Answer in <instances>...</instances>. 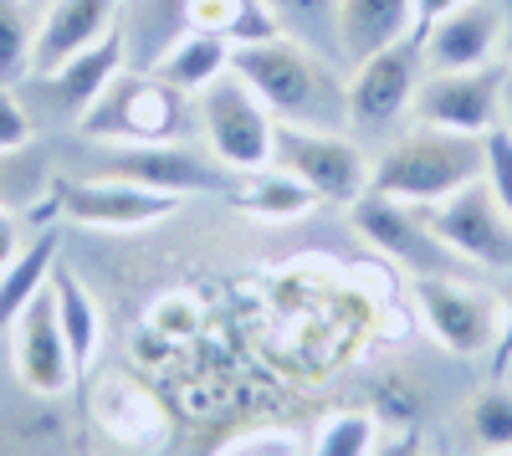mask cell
Wrapping results in <instances>:
<instances>
[{"label": "cell", "instance_id": "6da1fadb", "mask_svg": "<svg viewBox=\"0 0 512 456\" xmlns=\"http://www.w3.org/2000/svg\"><path fill=\"white\" fill-rule=\"evenodd\" d=\"M231 72L272 108L277 123H303V129H349V93L338 72L313 57L303 41L287 31L251 41L231 52Z\"/></svg>", "mask_w": 512, "mask_h": 456}, {"label": "cell", "instance_id": "7a4b0ae2", "mask_svg": "<svg viewBox=\"0 0 512 456\" xmlns=\"http://www.w3.org/2000/svg\"><path fill=\"white\" fill-rule=\"evenodd\" d=\"M487 149L472 134H446V129H420L400 144H390L369 164V190L390 195L405 205H436L456 195L461 185L482 180Z\"/></svg>", "mask_w": 512, "mask_h": 456}, {"label": "cell", "instance_id": "3957f363", "mask_svg": "<svg viewBox=\"0 0 512 456\" xmlns=\"http://www.w3.org/2000/svg\"><path fill=\"white\" fill-rule=\"evenodd\" d=\"M77 123L98 144H175L185 134V93L154 72H118Z\"/></svg>", "mask_w": 512, "mask_h": 456}, {"label": "cell", "instance_id": "277c9868", "mask_svg": "<svg viewBox=\"0 0 512 456\" xmlns=\"http://www.w3.org/2000/svg\"><path fill=\"white\" fill-rule=\"evenodd\" d=\"M195 113H200V134L210 144V159L226 164L231 175H256L272 164L277 118L236 72H221L205 93H195Z\"/></svg>", "mask_w": 512, "mask_h": 456}, {"label": "cell", "instance_id": "5b68a950", "mask_svg": "<svg viewBox=\"0 0 512 456\" xmlns=\"http://www.w3.org/2000/svg\"><path fill=\"white\" fill-rule=\"evenodd\" d=\"M410 303L420 328L431 334L446 354L456 359H482L497 344V328H502V298L487 293V287L451 277V272H431V277H415L410 282Z\"/></svg>", "mask_w": 512, "mask_h": 456}, {"label": "cell", "instance_id": "8992f818", "mask_svg": "<svg viewBox=\"0 0 512 456\" xmlns=\"http://www.w3.org/2000/svg\"><path fill=\"white\" fill-rule=\"evenodd\" d=\"M272 164L297 175L318 200L354 205L369 190V154L344 129H303V123H277Z\"/></svg>", "mask_w": 512, "mask_h": 456}, {"label": "cell", "instance_id": "52a82bcc", "mask_svg": "<svg viewBox=\"0 0 512 456\" xmlns=\"http://www.w3.org/2000/svg\"><path fill=\"white\" fill-rule=\"evenodd\" d=\"M420 216L446 241L451 257L477 262L487 272H512V216L497 205L487 180L461 185L456 195H446L436 205H420Z\"/></svg>", "mask_w": 512, "mask_h": 456}, {"label": "cell", "instance_id": "ba28073f", "mask_svg": "<svg viewBox=\"0 0 512 456\" xmlns=\"http://www.w3.org/2000/svg\"><path fill=\"white\" fill-rule=\"evenodd\" d=\"M502 82L507 67H472V72H425L410 118L420 129H446V134H472L487 139L502 123Z\"/></svg>", "mask_w": 512, "mask_h": 456}, {"label": "cell", "instance_id": "9c48e42d", "mask_svg": "<svg viewBox=\"0 0 512 456\" xmlns=\"http://www.w3.org/2000/svg\"><path fill=\"white\" fill-rule=\"evenodd\" d=\"M420 77H425V57H420L415 36H405V41H395V47L354 62V77L344 82L349 123L354 129H390L400 113H410Z\"/></svg>", "mask_w": 512, "mask_h": 456}, {"label": "cell", "instance_id": "30bf717a", "mask_svg": "<svg viewBox=\"0 0 512 456\" xmlns=\"http://www.w3.org/2000/svg\"><path fill=\"white\" fill-rule=\"evenodd\" d=\"M349 226H354L369 246H379L390 262H400L405 272H415V277L446 272V262H451L446 241L425 226L420 205H405V200H390V195L364 190V195L349 205Z\"/></svg>", "mask_w": 512, "mask_h": 456}, {"label": "cell", "instance_id": "8fae6325", "mask_svg": "<svg viewBox=\"0 0 512 456\" xmlns=\"http://www.w3.org/2000/svg\"><path fill=\"white\" fill-rule=\"evenodd\" d=\"M103 175L159 195H236V175L226 164L200 159L180 144H113Z\"/></svg>", "mask_w": 512, "mask_h": 456}, {"label": "cell", "instance_id": "7c38bea8", "mask_svg": "<svg viewBox=\"0 0 512 456\" xmlns=\"http://www.w3.org/2000/svg\"><path fill=\"white\" fill-rule=\"evenodd\" d=\"M57 211L67 221L98 226V231H144V226H159V221L175 216L180 195H159V190H144V185L98 175V180L57 185Z\"/></svg>", "mask_w": 512, "mask_h": 456}, {"label": "cell", "instance_id": "4fadbf2b", "mask_svg": "<svg viewBox=\"0 0 512 456\" xmlns=\"http://www.w3.org/2000/svg\"><path fill=\"white\" fill-rule=\"evenodd\" d=\"M11 359H16V375L31 395L41 400H57L72 390L77 369H72V354H67V339L57 328V308H52V287L41 293L16 313L11 323Z\"/></svg>", "mask_w": 512, "mask_h": 456}, {"label": "cell", "instance_id": "5bb4252c", "mask_svg": "<svg viewBox=\"0 0 512 456\" xmlns=\"http://www.w3.org/2000/svg\"><path fill=\"white\" fill-rule=\"evenodd\" d=\"M502 26H507V11L497 6V0H466V6L446 11L431 31L420 36L425 72L492 67V57L502 52Z\"/></svg>", "mask_w": 512, "mask_h": 456}, {"label": "cell", "instance_id": "9a60e30c", "mask_svg": "<svg viewBox=\"0 0 512 456\" xmlns=\"http://www.w3.org/2000/svg\"><path fill=\"white\" fill-rule=\"evenodd\" d=\"M123 0H52V11L36 21V47H31V77H47L82 47H93L113 31Z\"/></svg>", "mask_w": 512, "mask_h": 456}, {"label": "cell", "instance_id": "2e32d148", "mask_svg": "<svg viewBox=\"0 0 512 456\" xmlns=\"http://www.w3.org/2000/svg\"><path fill=\"white\" fill-rule=\"evenodd\" d=\"M333 31L349 62H364L415 31V0H333Z\"/></svg>", "mask_w": 512, "mask_h": 456}, {"label": "cell", "instance_id": "e0dca14e", "mask_svg": "<svg viewBox=\"0 0 512 456\" xmlns=\"http://www.w3.org/2000/svg\"><path fill=\"white\" fill-rule=\"evenodd\" d=\"M118 72H123V36L108 31L103 41H93V47H82V52L67 57L62 67H52L41 82H47V93L57 98L62 113L82 118V113H88V108L113 88V77H118Z\"/></svg>", "mask_w": 512, "mask_h": 456}, {"label": "cell", "instance_id": "ac0fdd59", "mask_svg": "<svg viewBox=\"0 0 512 456\" xmlns=\"http://www.w3.org/2000/svg\"><path fill=\"white\" fill-rule=\"evenodd\" d=\"M231 52H236L231 41L205 36V31H190V26H185V31L164 47V57L154 62V77H164L175 93L195 98V93H205L221 72H231Z\"/></svg>", "mask_w": 512, "mask_h": 456}, {"label": "cell", "instance_id": "d6986e66", "mask_svg": "<svg viewBox=\"0 0 512 456\" xmlns=\"http://www.w3.org/2000/svg\"><path fill=\"white\" fill-rule=\"evenodd\" d=\"M47 287H52V308H57V328L67 339L72 369L82 375V369L98 359V349H103V313H98V303L88 293V282H82L77 272H67V267H57Z\"/></svg>", "mask_w": 512, "mask_h": 456}, {"label": "cell", "instance_id": "ffe728a7", "mask_svg": "<svg viewBox=\"0 0 512 456\" xmlns=\"http://www.w3.org/2000/svg\"><path fill=\"white\" fill-rule=\"evenodd\" d=\"M180 21L190 31L231 41V47H251V41H267L282 31L267 0H180Z\"/></svg>", "mask_w": 512, "mask_h": 456}, {"label": "cell", "instance_id": "44dd1931", "mask_svg": "<svg viewBox=\"0 0 512 456\" xmlns=\"http://www.w3.org/2000/svg\"><path fill=\"white\" fill-rule=\"evenodd\" d=\"M236 205L256 221H303V216H313L318 195L297 175L267 164V170H256V175H236Z\"/></svg>", "mask_w": 512, "mask_h": 456}, {"label": "cell", "instance_id": "7402d4cb", "mask_svg": "<svg viewBox=\"0 0 512 456\" xmlns=\"http://www.w3.org/2000/svg\"><path fill=\"white\" fill-rule=\"evenodd\" d=\"M52 272H57V236H36L0 267V328L16 323V313L52 282Z\"/></svg>", "mask_w": 512, "mask_h": 456}, {"label": "cell", "instance_id": "603a6c76", "mask_svg": "<svg viewBox=\"0 0 512 456\" xmlns=\"http://www.w3.org/2000/svg\"><path fill=\"white\" fill-rule=\"evenodd\" d=\"M461 436L472 451H512V385L487 380L461 410Z\"/></svg>", "mask_w": 512, "mask_h": 456}, {"label": "cell", "instance_id": "cb8c5ba5", "mask_svg": "<svg viewBox=\"0 0 512 456\" xmlns=\"http://www.w3.org/2000/svg\"><path fill=\"white\" fill-rule=\"evenodd\" d=\"M31 47H36V21L26 0H0V82L6 88L31 72Z\"/></svg>", "mask_w": 512, "mask_h": 456}, {"label": "cell", "instance_id": "d4e9b609", "mask_svg": "<svg viewBox=\"0 0 512 456\" xmlns=\"http://www.w3.org/2000/svg\"><path fill=\"white\" fill-rule=\"evenodd\" d=\"M308 456H374V416H364V410L328 416V421L318 426Z\"/></svg>", "mask_w": 512, "mask_h": 456}, {"label": "cell", "instance_id": "484cf974", "mask_svg": "<svg viewBox=\"0 0 512 456\" xmlns=\"http://www.w3.org/2000/svg\"><path fill=\"white\" fill-rule=\"evenodd\" d=\"M482 149H487V170H482V180H487V190L497 195V205L512 216V129L507 123H497V129L482 139Z\"/></svg>", "mask_w": 512, "mask_h": 456}, {"label": "cell", "instance_id": "4316f807", "mask_svg": "<svg viewBox=\"0 0 512 456\" xmlns=\"http://www.w3.org/2000/svg\"><path fill=\"white\" fill-rule=\"evenodd\" d=\"M26 144H31V113L21 108V98L6 88V82H0V159L26 149Z\"/></svg>", "mask_w": 512, "mask_h": 456}, {"label": "cell", "instance_id": "83f0119b", "mask_svg": "<svg viewBox=\"0 0 512 456\" xmlns=\"http://www.w3.org/2000/svg\"><path fill=\"white\" fill-rule=\"evenodd\" d=\"M267 11L282 26H313V21L333 16V0H267Z\"/></svg>", "mask_w": 512, "mask_h": 456}, {"label": "cell", "instance_id": "f1b7e54d", "mask_svg": "<svg viewBox=\"0 0 512 456\" xmlns=\"http://www.w3.org/2000/svg\"><path fill=\"white\" fill-rule=\"evenodd\" d=\"M487 375L492 380H507L512 375V287L502 293V328H497V344H492V354H487Z\"/></svg>", "mask_w": 512, "mask_h": 456}, {"label": "cell", "instance_id": "f546056e", "mask_svg": "<svg viewBox=\"0 0 512 456\" xmlns=\"http://www.w3.org/2000/svg\"><path fill=\"white\" fill-rule=\"evenodd\" d=\"M221 456H297V436H287V431H277V436H246L241 446H231Z\"/></svg>", "mask_w": 512, "mask_h": 456}, {"label": "cell", "instance_id": "4dcf8cb0", "mask_svg": "<svg viewBox=\"0 0 512 456\" xmlns=\"http://www.w3.org/2000/svg\"><path fill=\"white\" fill-rule=\"evenodd\" d=\"M456 6H466V0H415V31H410V36L420 41L425 31H431L446 11H456Z\"/></svg>", "mask_w": 512, "mask_h": 456}, {"label": "cell", "instance_id": "1f68e13d", "mask_svg": "<svg viewBox=\"0 0 512 456\" xmlns=\"http://www.w3.org/2000/svg\"><path fill=\"white\" fill-rule=\"evenodd\" d=\"M16 252H21V226H16L11 211H0V267H6Z\"/></svg>", "mask_w": 512, "mask_h": 456}, {"label": "cell", "instance_id": "d6a6232c", "mask_svg": "<svg viewBox=\"0 0 512 456\" xmlns=\"http://www.w3.org/2000/svg\"><path fill=\"white\" fill-rule=\"evenodd\" d=\"M374 456H425V441H420L415 431H400L395 441H384V446H374Z\"/></svg>", "mask_w": 512, "mask_h": 456}, {"label": "cell", "instance_id": "836d02e7", "mask_svg": "<svg viewBox=\"0 0 512 456\" xmlns=\"http://www.w3.org/2000/svg\"><path fill=\"white\" fill-rule=\"evenodd\" d=\"M502 123L512 129V72H507V82H502Z\"/></svg>", "mask_w": 512, "mask_h": 456}, {"label": "cell", "instance_id": "e575fe53", "mask_svg": "<svg viewBox=\"0 0 512 456\" xmlns=\"http://www.w3.org/2000/svg\"><path fill=\"white\" fill-rule=\"evenodd\" d=\"M502 57H507V72H512V6H507V26H502Z\"/></svg>", "mask_w": 512, "mask_h": 456}, {"label": "cell", "instance_id": "d590c367", "mask_svg": "<svg viewBox=\"0 0 512 456\" xmlns=\"http://www.w3.org/2000/svg\"><path fill=\"white\" fill-rule=\"evenodd\" d=\"M472 456H512V451H472Z\"/></svg>", "mask_w": 512, "mask_h": 456}, {"label": "cell", "instance_id": "8d00e7d4", "mask_svg": "<svg viewBox=\"0 0 512 456\" xmlns=\"http://www.w3.org/2000/svg\"><path fill=\"white\" fill-rule=\"evenodd\" d=\"M0 195H6V170H0Z\"/></svg>", "mask_w": 512, "mask_h": 456}]
</instances>
